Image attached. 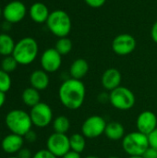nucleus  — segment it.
I'll return each mask as SVG.
<instances>
[{
  "label": "nucleus",
  "mask_w": 157,
  "mask_h": 158,
  "mask_svg": "<svg viewBox=\"0 0 157 158\" xmlns=\"http://www.w3.org/2000/svg\"><path fill=\"white\" fill-rule=\"evenodd\" d=\"M86 88L83 82L76 79L66 80L59 87L58 96L61 104L68 109L77 110L84 103Z\"/></svg>",
  "instance_id": "1"
},
{
  "label": "nucleus",
  "mask_w": 157,
  "mask_h": 158,
  "mask_svg": "<svg viewBox=\"0 0 157 158\" xmlns=\"http://www.w3.org/2000/svg\"><path fill=\"white\" fill-rule=\"evenodd\" d=\"M5 122L11 133L24 137L33 125L30 114L21 109H14L9 111L5 118Z\"/></svg>",
  "instance_id": "2"
},
{
  "label": "nucleus",
  "mask_w": 157,
  "mask_h": 158,
  "mask_svg": "<svg viewBox=\"0 0 157 158\" xmlns=\"http://www.w3.org/2000/svg\"><path fill=\"white\" fill-rule=\"evenodd\" d=\"M39 51L37 42L31 37H25L15 44L12 56L19 65H29L37 57Z\"/></svg>",
  "instance_id": "3"
},
{
  "label": "nucleus",
  "mask_w": 157,
  "mask_h": 158,
  "mask_svg": "<svg viewBox=\"0 0 157 158\" xmlns=\"http://www.w3.org/2000/svg\"><path fill=\"white\" fill-rule=\"evenodd\" d=\"M46 24L49 31L58 38L67 37L69 34L72 27L69 15L61 9L50 12Z\"/></svg>",
  "instance_id": "4"
},
{
  "label": "nucleus",
  "mask_w": 157,
  "mask_h": 158,
  "mask_svg": "<svg viewBox=\"0 0 157 158\" xmlns=\"http://www.w3.org/2000/svg\"><path fill=\"white\" fill-rule=\"evenodd\" d=\"M149 146L148 136L138 131L128 133L122 139V148L130 156H143Z\"/></svg>",
  "instance_id": "5"
},
{
  "label": "nucleus",
  "mask_w": 157,
  "mask_h": 158,
  "mask_svg": "<svg viewBox=\"0 0 157 158\" xmlns=\"http://www.w3.org/2000/svg\"><path fill=\"white\" fill-rule=\"evenodd\" d=\"M135 95L127 87L119 86L109 94V102L111 105L121 111L131 109L135 105Z\"/></svg>",
  "instance_id": "6"
},
{
  "label": "nucleus",
  "mask_w": 157,
  "mask_h": 158,
  "mask_svg": "<svg viewBox=\"0 0 157 158\" xmlns=\"http://www.w3.org/2000/svg\"><path fill=\"white\" fill-rule=\"evenodd\" d=\"M106 121L101 116H91L81 126V134L88 139H95L105 133Z\"/></svg>",
  "instance_id": "7"
},
{
  "label": "nucleus",
  "mask_w": 157,
  "mask_h": 158,
  "mask_svg": "<svg viewBox=\"0 0 157 158\" xmlns=\"http://www.w3.org/2000/svg\"><path fill=\"white\" fill-rule=\"evenodd\" d=\"M47 150L56 157H63L70 150L69 137L63 133L54 132L49 136L46 143Z\"/></svg>",
  "instance_id": "8"
},
{
  "label": "nucleus",
  "mask_w": 157,
  "mask_h": 158,
  "mask_svg": "<svg viewBox=\"0 0 157 158\" xmlns=\"http://www.w3.org/2000/svg\"><path fill=\"white\" fill-rule=\"evenodd\" d=\"M30 117L34 126L38 128H45L53 120V111L47 104L40 102L31 107Z\"/></svg>",
  "instance_id": "9"
},
{
  "label": "nucleus",
  "mask_w": 157,
  "mask_h": 158,
  "mask_svg": "<svg viewBox=\"0 0 157 158\" xmlns=\"http://www.w3.org/2000/svg\"><path fill=\"white\" fill-rule=\"evenodd\" d=\"M135 38L129 33L117 35L112 42V49L118 56H127L131 54L136 48Z\"/></svg>",
  "instance_id": "10"
},
{
  "label": "nucleus",
  "mask_w": 157,
  "mask_h": 158,
  "mask_svg": "<svg viewBox=\"0 0 157 158\" xmlns=\"http://www.w3.org/2000/svg\"><path fill=\"white\" fill-rule=\"evenodd\" d=\"M26 12V6L22 2L14 0L9 2L5 6L3 10V16L8 23H18L24 19Z\"/></svg>",
  "instance_id": "11"
},
{
  "label": "nucleus",
  "mask_w": 157,
  "mask_h": 158,
  "mask_svg": "<svg viewBox=\"0 0 157 158\" xmlns=\"http://www.w3.org/2000/svg\"><path fill=\"white\" fill-rule=\"evenodd\" d=\"M62 56L56 48L46 49L41 56V66L47 73H53L59 69L62 64Z\"/></svg>",
  "instance_id": "12"
},
{
  "label": "nucleus",
  "mask_w": 157,
  "mask_h": 158,
  "mask_svg": "<svg viewBox=\"0 0 157 158\" xmlns=\"http://www.w3.org/2000/svg\"><path fill=\"white\" fill-rule=\"evenodd\" d=\"M136 126L138 131L145 135H149L153 131H155L157 128L156 115L149 110L140 113V115L137 118Z\"/></svg>",
  "instance_id": "13"
},
{
  "label": "nucleus",
  "mask_w": 157,
  "mask_h": 158,
  "mask_svg": "<svg viewBox=\"0 0 157 158\" xmlns=\"http://www.w3.org/2000/svg\"><path fill=\"white\" fill-rule=\"evenodd\" d=\"M122 80L121 73L115 68L107 69L102 75L101 82L102 86L107 91H113L120 86Z\"/></svg>",
  "instance_id": "14"
},
{
  "label": "nucleus",
  "mask_w": 157,
  "mask_h": 158,
  "mask_svg": "<svg viewBox=\"0 0 157 158\" xmlns=\"http://www.w3.org/2000/svg\"><path fill=\"white\" fill-rule=\"evenodd\" d=\"M24 143V139L22 136L11 133L6 135L2 143H1V147L4 152L7 154H15L18 153L23 146Z\"/></svg>",
  "instance_id": "15"
},
{
  "label": "nucleus",
  "mask_w": 157,
  "mask_h": 158,
  "mask_svg": "<svg viewBox=\"0 0 157 158\" xmlns=\"http://www.w3.org/2000/svg\"><path fill=\"white\" fill-rule=\"evenodd\" d=\"M50 15L49 9L43 3L36 2L30 7V17L36 23H44Z\"/></svg>",
  "instance_id": "16"
},
{
  "label": "nucleus",
  "mask_w": 157,
  "mask_h": 158,
  "mask_svg": "<svg viewBox=\"0 0 157 158\" xmlns=\"http://www.w3.org/2000/svg\"><path fill=\"white\" fill-rule=\"evenodd\" d=\"M30 83L32 88L38 91L45 90L49 85V76L43 69L34 70L30 76Z\"/></svg>",
  "instance_id": "17"
},
{
  "label": "nucleus",
  "mask_w": 157,
  "mask_h": 158,
  "mask_svg": "<svg viewBox=\"0 0 157 158\" xmlns=\"http://www.w3.org/2000/svg\"><path fill=\"white\" fill-rule=\"evenodd\" d=\"M88 71H89V64L83 58H78L74 60L69 69V73L71 78L80 81L87 75Z\"/></svg>",
  "instance_id": "18"
},
{
  "label": "nucleus",
  "mask_w": 157,
  "mask_h": 158,
  "mask_svg": "<svg viewBox=\"0 0 157 158\" xmlns=\"http://www.w3.org/2000/svg\"><path fill=\"white\" fill-rule=\"evenodd\" d=\"M105 134L111 141H118L124 138L125 129L121 123L118 121H111L106 124Z\"/></svg>",
  "instance_id": "19"
},
{
  "label": "nucleus",
  "mask_w": 157,
  "mask_h": 158,
  "mask_svg": "<svg viewBox=\"0 0 157 158\" xmlns=\"http://www.w3.org/2000/svg\"><path fill=\"white\" fill-rule=\"evenodd\" d=\"M40 99H41V96H40L39 91L32 87L25 89L22 93V101L26 106L30 107H33L34 106L39 104Z\"/></svg>",
  "instance_id": "20"
},
{
  "label": "nucleus",
  "mask_w": 157,
  "mask_h": 158,
  "mask_svg": "<svg viewBox=\"0 0 157 158\" xmlns=\"http://www.w3.org/2000/svg\"><path fill=\"white\" fill-rule=\"evenodd\" d=\"M15 43L11 36L6 33L0 34V55L7 56L13 54Z\"/></svg>",
  "instance_id": "21"
},
{
  "label": "nucleus",
  "mask_w": 157,
  "mask_h": 158,
  "mask_svg": "<svg viewBox=\"0 0 157 158\" xmlns=\"http://www.w3.org/2000/svg\"><path fill=\"white\" fill-rule=\"evenodd\" d=\"M70 150L78 154H81L86 146L85 137L81 133H74L69 137Z\"/></svg>",
  "instance_id": "22"
},
{
  "label": "nucleus",
  "mask_w": 157,
  "mask_h": 158,
  "mask_svg": "<svg viewBox=\"0 0 157 158\" xmlns=\"http://www.w3.org/2000/svg\"><path fill=\"white\" fill-rule=\"evenodd\" d=\"M53 128L55 132L66 134L70 128V121L65 116H59L53 121Z\"/></svg>",
  "instance_id": "23"
},
{
  "label": "nucleus",
  "mask_w": 157,
  "mask_h": 158,
  "mask_svg": "<svg viewBox=\"0 0 157 158\" xmlns=\"http://www.w3.org/2000/svg\"><path fill=\"white\" fill-rule=\"evenodd\" d=\"M56 50L61 55V56H65L68 55V53H70V51L72 50V42L70 39H68V37H62L59 38L56 44Z\"/></svg>",
  "instance_id": "24"
},
{
  "label": "nucleus",
  "mask_w": 157,
  "mask_h": 158,
  "mask_svg": "<svg viewBox=\"0 0 157 158\" xmlns=\"http://www.w3.org/2000/svg\"><path fill=\"white\" fill-rule=\"evenodd\" d=\"M18 64L19 63L17 62V60L14 58L13 56H7L2 60L1 69L7 72V73H10V72L14 71L17 69Z\"/></svg>",
  "instance_id": "25"
},
{
  "label": "nucleus",
  "mask_w": 157,
  "mask_h": 158,
  "mask_svg": "<svg viewBox=\"0 0 157 158\" xmlns=\"http://www.w3.org/2000/svg\"><path fill=\"white\" fill-rule=\"evenodd\" d=\"M11 88V78L9 74L0 69V92L6 94Z\"/></svg>",
  "instance_id": "26"
},
{
  "label": "nucleus",
  "mask_w": 157,
  "mask_h": 158,
  "mask_svg": "<svg viewBox=\"0 0 157 158\" xmlns=\"http://www.w3.org/2000/svg\"><path fill=\"white\" fill-rule=\"evenodd\" d=\"M32 158H57L55 155H53L50 151H48L47 149H43V150H39L37 153L34 154V156Z\"/></svg>",
  "instance_id": "27"
},
{
  "label": "nucleus",
  "mask_w": 157,
  "mask_h": 158,
  "mask_svg": "<svg viewBox=\"0 0 157 158\" xmlns=\"http://www.w3.org/2000/svg\"><path fill=\"white\" fill-rule=\"evenodd\" d=\"M147 136H148L149 145L153 148L157 149V128Z\"/></svg>",
  "instance_id": "28"
},
{
  "label": "nucleus",
  "mask_w": 157,
  "mask_h": 158,
  "mask_svg": "<svg viewBox=\"0 0 157 158\" xmlns=\"http://www.w3.org/2000/svg\"><path fill=\"white\" fill-rule=\"evenodd\" d=\"M84 2L93 8H99L105 4L106 0H84Z\"/></svg>",
  "instance_id": "29"
},
{
  "label": "nucleus",
  "mask_w": 157,
  "mask_h": 158,
  "mask_svg": "<svg viewBox=\"0 0 157 158\" xmlns=\"http://www.w3.org/2000/svg\"><path fill=\"white\" fill-rule=\"evenodd\" d=\"M143 158H157V149L153 148L151 146L148 147V149L144 152L143 155Z\"/></svg>",
  "instance_id": "30"
},
{
  "label": "nucleus",
  "mask_w": 157,
  "mask_h": 158,
  "mask_svg": "<svg viewBox=\"0 0 157 158\" xmlns=\"http://www.w3.org/2000/svg\"><path fill=\"white\" fill-rule=\"evenodd\" d=\"M18 158H32L31 153L29 149L27 148H21L18 152Z\"/></svg>",
  "instance_id": "31"
},
{
  "label": "nucleus",
  "mask_w": 157,
  "mask_h": 158,
  "mask_svg": "<svg viewBox=\"0 0 157 158\" xmlns=\"http://www.w3.org/2000/svg\"><path fill=\"white\" fill-rule=\"evenodd\" d=\"M24 138H25V140H26L27 142H29V143H33V142L36 141L37 136H36V133L31 130V131L24 136Z\"/></svg>",
  "instance_id": "32"
},
{
  "label": "nucleus",
  "mask_w": 157,
  "mask_h": 158,
  "mask_svg": "<svg viewBox=\"0 0 157 158\" xmlns=\"http://www.w3.org/2000/svg\"><path fill=\"white\" fill-rule=\"evenodd\" d=\"M151 36H152V39L155 43L157 44V21H155L152 27V30H151Z\"/></svg>",
  "instance_id": "33"
},
{
  "label": "nucleus",
  "mask_w": 157,
  "mask_h": 158,
  "mask_svg": "<svg viewBox=\"0 0 157 158\" xmlns=\"http://www.w3.org/2000/svg\"><path fill=\"white\" fill-rule=\"evenodd\" d=\"M61 158H81V154H78L76 152L73 151H69L68 154H66L63 157Z\"/></svg>",
  "instance_id": "34"
},
{
  "label": "nucleus",
  "mask_w": 157,
  "mask_h": 158,
  "mask_svg": "<svg viewBox=\"0 0 157 158\" xmlns=\"http://www.w3.org/2000/svg\"><path fill=\"white\" fill-rule=\"evenodd\" d=\"M6 102V94L2 92H0V108L4 106Z\"/></svg>",
  "instance_id": "35"
},
{
  "label": "nucleus",
  "mask_w": 157,
  "mask_h": 158,
  "mask_svg": "<svg viewBox=\"0 0 157 158\" xmlns=\"http://www.w3.org/2000/svg\"><path fill=\"white\" fill-rule=\"evenodd\" d=\"M85 158H100L98 156H86Z\"/></svg>",
  "instance_id": "36"
},
{
  "label": "nucleus",
  "mask_w": 157,
  "mask_h": 158,
  "mask_svg": "<svg viewBox=\"0 0 157 158\" xmlns=\"http://www.w3.org/2000/svg\"><path fill=\"white\" fill-rule=\"evenodd\" d=\"M128 158H143V156H129Z\"/></svg>",
  "instance_id": "37"
},
{
  "label": "nucleus",
  "mask_w": 157,
  "mask_h": 158,
  "mask_svg": "<svg viewBox=\"0 0 157 158\" xmlns=\"http://www.w3.org/2000/svg\"><path fill=\"white\" fill-rule=\"evenodd\" d=\"M107 158H119L118 156H109V157Z\"/></svg>",
  "instance_id": "38"
},
{
  "label": "nucleus",
  "mask_w": 157,
  "mask_h": 158,
  "mask_svg": "<svg viewBox=\"0 0 157 158\" xmlns=\"http://www.w3.org/2000/svg\"><path fill=\"white\" fill-rule=\"evenodd\" d=\"M9 158H18L17 156H12V157H9Z\"/></svg>",
  "instance_id": "39"
},
{
  "label": "nucleus",
  "mask_w": 157,
  "mask_h": 158,
  "mask_svg": "<svg viewBox=\"0 0 157 158\" xmlns=\"http://www.w3.org/2000/svg\"><path fill=\"white\" fill-rule=\"evenodd\" d=\"M0 16H1V8H0Z\"/></svg>",
  "instance_id": "40"
}]
</instances>
